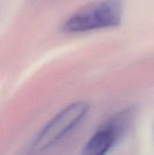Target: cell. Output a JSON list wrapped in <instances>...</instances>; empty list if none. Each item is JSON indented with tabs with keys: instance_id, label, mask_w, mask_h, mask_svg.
I'll use <instances>...</instances> for the list:
<instances>
[{
	"instance_id": "1",
	"label": "cell",
	"mask_w": 154,
	"mask_h": 155,
	"mask_svg": "<svg viewBox=\"0 0 154 155\" xmlns=\"http://www.w3.org/2000/svg\"><path fill=\"white\" fill-rule=\"evenodd\" d=\"M120 0H100L74 13L63 25L66 33H85L115 27L122 22Z\"/></svg>"
},
{
	"instance_id": "2",
	"label": "cell",
	"mask_w": 154,
	"mask_h": 155,
	"mask_svg": "<svg viewBox=\"0 0 154 155\" xmlns=\"http://www.w3.org/2000/svg\"><path fill=\"white\" fill-rule=\"evenodd\" d=\"M88 109L85 102H75L64 107L38 133L31 143V152L40 153L57 144L81 124Z\"/></svg>"
},
{
	"instance_id": "3",
	"label": "cell",
	"mask_w": 154,
	"mask_h": 155,
	"mask_svg": "<svg viewBox=\"0 0 154 155\" xmlns=\"http://www.w3.org/2000/svg\"><path fill=\"white\" fill-rule=\"evenodd\" d=\"M123 135L119 127L109 119L105 124L88 140L84 147L83 153L89 155L105 154Z\"/></svg>"
}]
</instances>
